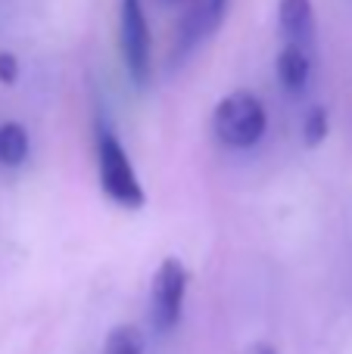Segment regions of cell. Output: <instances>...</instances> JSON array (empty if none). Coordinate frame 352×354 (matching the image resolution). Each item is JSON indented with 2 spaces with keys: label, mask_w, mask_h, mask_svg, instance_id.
I'll return each mask as SVG.
<instances>
[{
  "label": "cell",
  "mask_w": 352,
  "mask_h": 354,
  "mask_svg": "<svg viewBox=\"0 0 352 354\" xmlns=\"http://www.w3.org/2000/svg\"><path fill=\"white\" fill-rule=\"evenodd\" d=\"M212 128H215L218 143L228 149H249L265 137L268 128V112L256 93L234 91L225 100H218L215 115H212Z\"/></svg>",
  "instance_id": "cell-1"
},
{
  "label": "cell",
  "mask_w": 352,
  "mask_h": 354,
  "mask_svg": "<svg viewBox=\"0 0 352 354\" xmlns=\"http://www.w3.org/2000/svg\"><path fill=\"white\" fill-rule=\"evenodd\" d=\"M97 171H100V187L112 202L125 208H141L147 202L143 183L137 180L131 159L125 156L122 143L112 131H100L97 137Z\"/></svg>",
  "instance_id": "cell-2"
},
{
  "label": "cell",
  "mask_w": 352,
  "mask_h": 354,
  "mask_svg": "<svg viewBox=\"0 0 352 354\" xmlns=\"http://www.w3.org/2000/svg\"><path fill=\"white\" fill-rule=\"evenodd\" d=\"M118 44H122V62L128 78L137 87H147L150 81V28L147 12L141 0H122L118 10Z\"/></svg>",
  "instance_id": "cell-3"
},
{
  "label": "cell",
  "mask_w": 352,
  "mask_h": 354,
  "mask_svg": "<svg viewBox=\"0 0 352 354\" xmlns=\"http://www.w3.org/2000/svg\"><path fill=\"white\" fill-rule=\"evenodd\" d=\"M187 295V268L181 258H166L150 286V320L159 333H168L181 320Z\"/></svg>",
  "instance_id": "cell-4"
},
{
  "label": "cell",
  "mask_w": 352,
  "mask_h": 354,
  "mask_svg": "<svg viewBox=\"0 0 352 354\" xmlns=\"http://www.w3.org/2000/svg\"><path fill=\"white\" fill-rule=\"evenodd\" d=\"M278 16L287 47H299L312 53V47H315V6H312V0H281Z\"/></svg>",
  "instance_id": "cell-5"
},
{
  "label": "cell",
  "mask_w": 352,
  "mask_h": 354,
  "mask_svg": "<svg viewBox=\"0 0 352 354\" xmlns=\"http://www.w3.org/2000/svg\"><path fill=\"white\" fill-rule=\"evenodd\" d=\"M274 68H278L281 84L297 93V91H303L312 78V53H306V50H299V47H284L278 53Z\"/></svg>",
  "instance_id": "cell-6"
},
{
  "label": "cell",
  "mask_w": 352,
  "mask_h": 354,
  "mask_svg": "<svg viewBox=\"0 0 352 354\" xmlns=\"http://www.w3.org/2000/svg\"><path fill=\"white\" fill-rule=\"evenodd\" d=\"M28 159V134H25L22 124L16 122H6L0 128V162L10 168L22 165Z\"/></svg>",
  "instance_id": "cell-7"
},
{
  "label": "cell",
  "mask_w": 352,
  "mask_h": 354,
  "mask_svg": "<svg viewBox=\"0 0 352 354\" xmlns=\"http://www.w3.org/2000/svg\"><path fill=\"white\" fill-rule=\"evenodd\" d=\"M106 354H143V336L137 326H116L106 339Z\"/></svg>",
  "instance_id": "cell-8"
},
{
  "label": "cell",
  "mask_w": 352,
  "mask_h": 354,
  "mask_svg": "<svg viewBox=\"0 0 352 354\" xmlns=\"http://www.w3.org/2000/svg\"><path fill=\"white\" fill-rule=\"evenodd\" d=\"M328 131H331L328 109H324V106H312L303 118V140L309 143V147H318V143L328 137Z\"/></svg>",
  "instance_id": "cell-9"
},
{
  "label": "cell",
  "mask_w": 352,
  "mask_h": 354,
  "mask_svg": "<svg viewBox=\"0 0 352 354\" xmlns=\"http://www.w3.org/2000/svg\"><path fill=\"white\" fill-rule=\"evenodd\" d=\"M19 78V59L10 50H0V84H12Z\"/></svg>",
  "instance_id": "cell-10"
},
{
  "label": "cell",
  "mask_w": 352,
  "mask_h": 354,
  "mask_svg": "<svg viewBox=\"0 0 352 354\" xmlns=\"http://www.w3.org/2000/svg\"><path fill=\"white\" fill-rule=\"evenodd\" d=\"M203 3H206V16H209V28L215 31L218 25H222L225 12H228V3H231V0H203Z\"/></svg>",
  "instance_id": "cell-11"
},
{
  "label": "cell",
  "mask_w": 352,
  "mask_h": 354,
  "mask_svg": "<svg viewBox=\"0 0 352 354\" xmlns=\"http://www.w3.org/2000/svg\"><path fill=\"white\" fill-rule=\"evenodd\" d=\"M253 354H278V351H274L272 345H256V348H253Z\"/></svg>",
  "instance_id": "cell-12"
},
{
  "label": "cell",
  "mask_w": 352,
  "mask_h": 354,
  "mask_svg": "<svg viewBox=\"0 0 352 354\" xmlns=\"http://www.w3.org/2000/svg\"><path fill=\"white\" fill-rule=\"evenodd\" d=\"M168 3H175V0H168Z\"/></svg>",
  "instance_id": "cell-13"
}]
</instances>
